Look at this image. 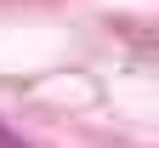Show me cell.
I'll return each instance as SVG.
<instances>
[{"label": "cell", "instance_id": "6da1fadb", "mask_svg": "<svg viewBox=\"0 0 159 148\" xmlns=\"http://www.w3.org/2000/svg\"><path fill=\"white\" fill-rule=\"evenodd\" d=\"M0 148H29V142H23V137H17V131H11V125H6V120H0Z\"/></svg>", "mask_w": 159, "mask_h": 148}]
</instances>
